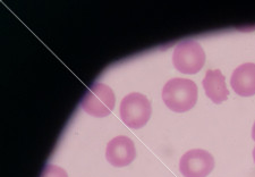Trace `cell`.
Segmentation results:
<instances>
[{"mask_svg": "<svg viewBox=\"0 0 255 177\" xmlns=\"http://www.w3.org/2000/svg\"><path fill=\"white\" fill-rule=\"evenodd\" d=\"M136 158L134 142L128 137L119 135L110 140L106 148V159L114 167H126Z\"/></svg>", "mask_w": 255, "mask_h": 177, "instance_id": "obj_6", "label": "cell"}, {"mask_svg": "<svg viewBox=\"0 0 255 177\" xmlns=\"http://www.w3.org/2000/svg\"><path fill=\"white\" fill-rule=\"evenodd\" d=\"M253 159H254V163H255V147H254V149H253Z\"/></svg>", "mask_w": 255, "mask_h": 177, "instance_id": "obj_11", "label": "cell"}, {"mask_svg": "<svg viewBox=\"0 0 255 177\" xmlns=\"http://www.w3.org/2000/svg\"><path fill=\"white\" fill-rule=\"evenodd\" d=\"M252 138H253V140H254V142H255V122H254V124H253V127H252Z\"/></svg>", "mask_w": 255, "mask_h": 177, "instance_id": "obj_10", "label": "cell"}, {"mask_svg": "<svg viewBox=\"0 0 255 177\" xmlns=\"http://www.w3.org/2000/svg\"><path fill=\"white\" fill-rule=\"evenodd\" d=\"M119 113L122 121L129 129H142L150 121L152 114L151 102L142 93H129L123 98Z\"/></svg>", "mask_w": 255, "mask_h": 177, "instance_id": "obj_2", "label": "cell"}, {"mask_svg": "<svg viewBox=\"0 0 255 177\" xmlns=\"http://www.w3.org/2000/svg\"><path fill=\"white\" fill-rule=\"evenodd\" d=\"M205 94L213 104H223L228 99L229 91L226 85V77L220 69H209L202 81Z\"/></svg>", "mask_w": 255, "mask_h": 177, "instance_id": "obj_8", "label": "cell"}, {"mask_svg": "<svg viewBox=\"0 0 255 177\" xmlns=\"http://www.w3.org/2000/svg\"><path fill=\"white\" fill-rule=\"evenodd\" d=\"M41 177H68L67 172L61 167L55 166V165H47L44 168Z\"/></svg>", "mask_w": 255, "mask_h": 177, "instance_id": "obj_9", "label": "cell"}, {"mask_svg": "<svg viewBox=\"0 0 255 177\" xmlns=\"http://www.w3.org/2000/svg\"><path fill=\"white\" fill-rule=\"evenodd\" d=\"M215 168L213 156L203 149H192L179 160V172L184 177H207Z\"/></svg>", "mask_w": 255, "mask_h": 177, "instance_id": "obj_5", "label": "cell"}, {"mask_svg": "<svg viewBox=\"0 0 255 177\" xmlns=\"http://www.w3.org/2000/svg\"><path fill=\"white\" fill-rule=\"evenodd\" d=\"M199 97V90L195 82L190 79L176 77L164 84L162 100L174 113H186L195 106Z\"/></svg>", "mask_w": 255, "mask_h": 177, "instance_id": "obj_1", "label": "cell"}, {"mask_svg": "<svg viewBox=\"0 0 255 177\" xmlns=\"http://www.w3.org/2000/svg\"><path fill=\"white\" fill-rule=\"evenodd\" d=\"M172 64L177 71L193 75L199 73L205 64V52L195 40H184L177 44L172 53Z\"/></svg>", "mask_w": 255, "mask_h": 177, "instance_id": "obj_3", "label": "cell"}, {"mask_svg": "<svg viewBox=\"0 0 255 177\" xmlns=\"http://www.w3.org/2000/svg\"><path fill=\"white\" fill-rule=\"evenodd\" d=\"M116 97L112 88L102 83H94L82 101V109L93 117H106L115 108Z\"/></svg>", "mask_w": 255, "mask_h": 177, "instance_id": "obj_4", "label": "cell"}, {"mask_svg": "<svg viewBox=\"0 0 255 177\" xmlns=\"http://www.w3.org/2000/svg\"><path fill=\"white\" fill-rule=\"evenodd\" d=\"M230 85L241 97H252L255 94V64L245 63L233 72Z\"/></svg>", "mask_w": 255, "mask_h": 177, "instance_id": "obj_7", "label": "cell"}]
</instances>
